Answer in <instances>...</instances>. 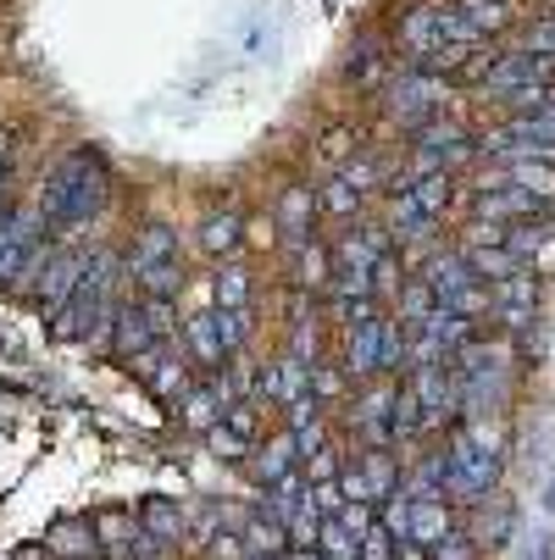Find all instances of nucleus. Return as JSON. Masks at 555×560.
Masks as SVG:
<instances>
[{"mask_svg": "<svg viewBox=\"0 0 555 560\" xmlns=\"http://www.w3.org/2000/svg\"><path fill=\"white\" fill-rule=\"evenodd\" d=\"M206 555L211 560H251V544H245V533H217L206 544Z\"/></svg>", "mask_w": 555, "mask_h": 560, "instance_id": "nucleus-48", "label": "nucleus"}, {"mask_svg": "<svg viewBox=\"0 0 555 560\" xmlns=\"http://www.w3.org/2000/svg\"><path fill=\"white\" fill-rule=\"evenodd\" d=\"M361 544H367V533H361V527H350L345 516H328L311 549H323V560H361Z\"/></svg>", "mask_w": 555, "mask_h": 560, "instance_id": "nucleus-32", "label": "nucleus"}, {"mask_svg": "<svg viewBox=\"0 0 555 560\" xmlns=\"http://www.w3.org/2000/svg\"><path fill=\"white\" fill-rule=\"evenodd\" d=\"M184 345H189V355L200 366H222L228 361V345H222V328H217V305L189 316V323H184Z\"/></svg>", "mask_w": 555, "mask_h": 560, "instance_id": "nucleus-27", "label": "nucleus"}, {"mask_svg": "<svg viewBox=\"0 0 555 560\" xmlns=\"http://www.w3.org/2000/svg\"><path fill=\"white\" fill-rule=\"evenodd\" d=\"M45 549H50L56 560H95V555H101V533H95L90 516H67V522H56V527L45 533Z\"/></svg>", "mask_w": 555, "mask_h": 560, "instance_id": "nucleus-19", "label": "nucleus"}, {"mask_svg": "<svg viewBox=\"0 0 555 560\" xmlns=\"http://www.w3.org/2000/svg\"><path fill=\"white\" fill-rule=\"evenodd\" d=\"M173 334H184L178 328V300H134V305H123L117 311V323H112V350L123 355V361H139L144 350H155V345H167Z\"/></svg>", "mask_w": 555, "mask_h": 560, "instance_id": "nucleus-7", "label": "nucleus"}, {"mask_svg": "<svg viewBox=\"0 0 555 560\" xmlns=\"http://www.w3.org/2000/svg\"><path fill=\"white\" fill-rule=\"evenodd\" d=\"M206 444H211L217 455H228V460H245V455H256V444H251L245 433H233L228 422H217V428L206 433Z\"/></svg>", "mask_w": 555, "mask_h": 560, "instance_id": "nucleus-44", "label": "nucleus"}, {"mask_svg": "<svg viewBox=\"0 0 555 560\" xmlns=\"http://www.w3.org/2000/svg\"><path fill=\"white\" fill-rule=\"evenodd\" d=\"M262 406H267L262 394H256V399H240V406H228V417H222V422H228L233 433H245V439L256 444V428H262Z\"/></svg>", "mask_w": 555, "mask_h": 560, "instance_id": "nucleus-43", "label": "nucleus"}, {"mask_svg": "<svg viewBox=\"0 0 555 560\" xmlns=\"http://www.w3.org/2000/svg\"><path fill=\"white\" fill-rule=\"evenodd\" d=\"M455 12H461V23L478 34L484 45L511 28V0H455Z\"/></svg>", "mask_w": 555, "mask_h": 560, "instance_id": "nucleus-29", "label": "nucleus"}, {"mask_svg": "<svg viewBox=\"0 0 555 560\" xmlns=\"http://www.w3.org/2000/svg\"><path fill=\"white\" fill-rule=\"evenodd\" d=\"M334 272H339V261H334V250H323V245H300V256H294V289H305V294H316V289H334Z\"/></svg>", "mask_w": 555, "mask_h": 560, "instance_id": "nucleus-30", "label": "nucleus"}, {"mask_svg": "<svg viewBox=\"0 0 555 560\" xmlns=\"http://www.w3.org/2000/svg\"><path fill=\"white\" fill-rule=\"evenodd\" d=\"M289 471H300V439H294V428H284L267 444H256V477H262L267 489L278 483V477H289Z\"/></svg>", "mask_w": 555, "mask_h": 560, "instance_id": "nucleus-26", "label": "nucleus"}, {"mask_svg": "<svg viewBox=\"0 0 555 560\" xmlns=\"http://www.w3.org/2000/svg\"><path fill=\"white\" fill-rule=\"evenodd\" d=\"M522 50L555 61V12H544V18H533V23L522 28Z\"/></svg>", "mask_w": 555, "mask_h": 560, "instance_id": "nucleus-41", "label": "nucleus"}, {"mask_svg": "<svg viewBox=\"0 0 555 560\" xmlns=\"http://www.w3.org/2000/svg\"><path fill=\"white\" fill-rule=\"evenodd\" d=\"M134 372H139V383H144L155 399H167V406H178V399L189 394V366H184V355H167L162 345L144 350V355L134 361Z\"/></svg>", "mask_w": 555, "mask_h": 560, "instance_id": "nucleus-14", "label": "nucleus"}, {"mask_svg": "<svg viewBox=\"0 0 555 560\" xmlns=\"http://www.w3.org/2000/svg\"><path fill=\"white\" fill-rule=\"evenodd\" d=\"M383 256H394V233L389 228H356V233H345L334 245L339 272H372Z\"/></svg>", "mask_w": 555, "mask_h": 560, "instance_id": "nucleus-17", "label": "nucleus"}, {"mask_svg": "<svg viewBox=\"0 0 555 560\" xmlns=\"http://www.w3.org/2000/svg\"><path fill=\"white\" fill-rule=\"evenodd\" d=\"M339 471H345V466H339V450H328V444L305 460V477H311V483H334Z\"/></svg>", "mask_w": 555, "mask_h": 560, "instance_id": "nucleus-47", "label": "nucleus"}, {"mask_svg": "<svg viewBox=\"0 0 555 560\" xmlns=\"http://www.w3.org/2000/svg\"><path fill=\"white\" fill-rule=\"evenodd\" d=\"M217 328H222L228 355H240V350H245V339H251V311H217Z\"/></svg>", "mask_w": 555, "mask_h": 560, "instance_id": "nucleus-45", "label": "nucleus"}, {"mask_svg": "<svg viewBox=\"0 0 555 560\" xmlns=\"http://www.w3.org/2000/svg\"><path fill=\"white\" fill-rule=\"evenodd\" d=\"M455 533V500H412V544H423V549H433V544H444Z\"/></svg>", "mask_w": 555, "mask_h": 560, "instance_id": "nucleus-23", "label": "nucleus"}, {"mask_svg": "<svg viewBox=\"0 0 555 560\" xmlns=\"http://www.w3.org/2000/svg\"><path fill=\"white\" fill-rule=\"evenodd\" d=\"M423 278L439 294V305L472 316V323H489V316H495V283H484L478 272H472V261L461 250H433L428 267H423Z\"/></svg>", "mask_w": 555, "mask_h": 560, "instance_id": "nucleus-6", "label": "nucleus"}, {"mask_svg": "<svg viewBox=\"0 0 555 560\" xmlns=\"http://www.w3.org/2000/svg\"><path fill=\"white\" fill-rule=\"evenodd\" d=\"M245 544H251V555H289V527L278 522V516H267V511H256L251 522H245Z\"/></svg>", "mask_w": 555, "mask_h": 560, "instance_id": "nucleus-35", "label": "nucleus"}, {"mask_svg": "<svg viewBox=\"0 0 555 560\" xmlns=\"http://www.w3.org/2000/svg\"><path fill=\"white\" fill-rule=\"evenodd\" d=\"M339 178H345L350 189H361V195H367V189H378V178H383V173H378L372 162H345V167H339Z\"/></svg>", "mask_w": 555, "mask_h": 560, "instance_id": "nucleus-51", "label": "nucleus"}, {"mask_svg": "<svg viewBox=\"0 0 555 560\" xmlns=\"http://www.w3.org/2000/svg\"><path fill=\"white\" fill-rule=\"evenodd\" d=\"M394 300H401V323H406V328L428 323V316L439 311V294L428 289V278H406V289L394 294Z\"/></svg>", "mask_w": 555, "mask_h": 560, "instance_id": "nucleus-37", "label": "nucleus"}, {"mask_svg": "<svg viewBox=\"0 0 555 560\" xmlns=\"http://www.w3.org/2000/svg\"><path fill=\"white\" fill-rule=\"evenodd\" d=\"M106 560H139L134 549H106Z\"/></svg>", "mask_w": 555, "mask_h": 560, "instance_id": "nucleus-56", "label": "nucleus"}, {"mask_svg": "<svg viewBox=\"0 0 555 560\" xmlns=\"http://www.w3.org/2000/svg\"><path fill=\"white\" fill-rule=\"evenodd\" d=\"M284 560H323V549H305V544H294V549H289Z\"/></svg>", "mask_w": 555, "mask_h": 560, "instance_id": "nucleus-55", "label": "nucleus"}, {"mask_svg": "<svg viewBox=\"0 0 555 560\" xmlns=\"http://www.w3.org/2000/svg\"><path fill=\"white\" fill-rule=\"evenodd\" d=\"M106 195H112L106 162H101L90 144H78L72 155H61V162L50 167V178L39 184L34 211L45 217L50 233H72V228H84L90 217L106 211Z\"/></svg>", "mask_w": 555, "mask_h": 560, "instance_id": "nucleus-1", "label": "nucleus"}, {"mask_svg": "<svg viewBox=\"0 0 555 560\" xmlns=\"http://www.w3.org/2000/svg\"><path fill=\"white\" fill-rule=\"evenodd\" d=\"M412 433H423V406H417V388L401 383L394 388V439H412Z\"/></svg>", "mask_w": 555, "mask_h": 560, "instance_id": "nucleus-38", "label": "nucleus"}, {"mask_svg": "<svg viewBox=\"0 0 555 560\" xmlns=\"http://www.w3.org/2000/svg\"><path fill=\"white\" fill-rule=\"evenodd\" d=\"M128 278L144 300H178L184 294V261H178V233L162 222H144L128 250Z\"/></svg>", "mask_w": 555, "mask_h": 560, "instance_id": "nucleus-5", "label": "nucleus"}, {"mask_svg": "<svg viewBox=\"0 0 555 560\" xmlns=\"http://www.w3.org/2000/svg\"><path fill=\"white\" fill-rule=\"evenodd\" d=\"M178 417H184V428H195V433H211V428L228 417V399L217 394V383H206V388H189V394L178 399Z\"/></svg>", "mask_w": 555, "mask_h": 560, "instance_id": "nucleus-31", "label": "nucleus"}, {"mask_svg": "<svg viewBox=\"0 0 555 560\" xmlns=\"http://www.w3.org/2000/svg\"><path fill=\"white\" fill-rule=\"evenodd\" d=\"M316 195H323V211H328V217H356V211H361V200H367V195H361V189H350L345 178H334L328 189H316Z\"/></svg>", "mask_w": 555, "mask_h": 560, "instance_id": "nucleus-42", "label": "nucleus"}, {"mask_svg": "<svg viewBox=\"0 0 555 560\" xmlns=\"http://www.w3.org/2000/svg\"><path fill=\"white\" fill-rule=\"evenodd\" d=\"M383 34H361L356 45H350V61H345V78L350 84H378L383 78Z\"/></svg>", "mask_w": 555, "mask_h": 560, "instance_id": "nucleus-34", "label": "nucleus"}, {"mask_svg": "<svg viewBox=\"0 0 555 560\" xmlns=\"http://www.w3.org/2000/svg\"><path fill=\"white\" fill-rule=\"evenodd\" d=\"M394 388H401V383H378V388L356 394L350 428H356L361 439H372V450H389V444H394Z\"/></svg>", "mask_w": 555, "mask_h": 560, "instance_id": "nucleus-13", "label": "nucleus"}, {"mask_svg": "<svg viewBox=\"0 0 555 560\" xmlns=\"http://www.w3.org/2000/svg\"><path fill=\"white\" fill-rule=\"evenodd\" d=\"M406 383L417 388V406H423V433H433V428H450V422L461 417V366H455V361L417 366Z\"/></svg>", "mask_w": 555, "mask_h": 560, "instance_id": "nucleus-9", "label": "nucleus"}, {"mask_svg": "<svg viewBox=\"0 0 555 560\" xmlns=\"http://www.w3.org/2000/svg\"><path fill=\"white\" fill-rule=\"evenodd\" d=\"M439 222H444V217H428L412 195H394V200H389V233L401 238V245H428V238L439 233Z\"/></svg>", "mask_w": 555, "mask_h": 560, "instance_id": "nucleus-24", "label": "nucleus"}, {"mask_svg": "<svg viewBox=\"0 0 555 560\" xmlns=\"http://www.w3.org/2000/svg\"><path fill=\"white\" fill-rule=\"evenodd\" d=\"M90 261H95V250H84V245L50 250V256H45V267H39V278H34V305H39L45 316H56V311L78 294V283H84Z\"/></svg>", "mask_w": 555, "mask_h": 560, "instance_id": "nucleus-10", "label": "nucleus"}, {"mask_svg": "<svg viewBox=\"0 0 555 560\" xmlns=\"http://www.w3.org/2000/svg\"><path fill=\"white\" fill-rule=\"evenodd\" d=\"M550 206L528 189H511V184H484L478 195H472V217L478 222H500V228H517V222H533L544 217Z\"/></svg>", "mask_w": 555, "mask_h": 560, "instance_id": "nucleus-12", "label": "nucleus"}, {"mask_svg": "<svg viewBox=\"0 0 555 560\" xmlns=\"http://www.w3.org/2000/svg\"><path fill=\"white\" fill-rule=\"evenodd\" d=\"M394 195H412L428 217H444L450 200H455V178H450V173H423V178H412L406 189H394Z\"/></svg>", "mask_w": 555, "mask_h": 560, "instance_id": "nucleus-33", "label": "nucleus"}, {"mask_svg": "<svg viewBox=\"0 0 555 560\" xmlns=\"http://www.w3.org/2000/svg\"><path fill=\"white\" fill-rule=\"evenodd\" d=\"M195 245H200V256H233L245 245V217L240 211H211L200 228H195Z\"/></svg>", "mask_w": 555, "mask_h": 560, "instance_id": "nucleus-22", "label": "nucleus"}, {"mask_svg": "<svg viewBox=\"0 0 555 560\" xmlns=\"http://www.w3.org/2000/svg\"><path fill=\"white\" fill-rule=\"evenodd\" d=\"M50 256V228L34 206L0 211V289H34L39 267Z\"/></svg>", "mask_w": 555, "mask_h": 560, "instance_id": "nucleus-4", "label": "nucleus"}, {"mask_svg": "<svg viewBox=\"0 0 555 560\" xmlns=\"http://www.w3.org/2000/svg\"><path fill=\"white\" fill-rule=\"evenodd\" d=\"M0 211H7V189H0Z\"/></svg>", "mask_w": 555, "mask_h": 560, "instance_id": "nucleus-57", "label": "nucleus"}, {"mask_svg": "<svg viewBox=\"0 0 555 560\" xmlns=\"http://www.w3.org/2000/svg\"><path fill=\"white\" fill-rule=\"evenodd\" d=\"M95 533H101V544H106V549H123V544H134L139 522H134L128 511H101V516H95Z\"/></svg>", "mask_w": 555, "mask_h": 560, "instance_id": "nucleus-40", "label": "nucleus"}, {"mask_svg": "<svg viewBox=\"0 0 555 560\" xmlns=\"http://www.w3.org/2000/svg\"><path fill=\"white\" fill-rule=\"evenodd\" d=\"M12 144H18L12 133H0V189H7V173H12V155H18Z\"/></svg>", "mask_w": 555, "mask_h": 560, "instance_id": "nucleus-54", "label": "nucleus"}, {"mask_svg": "<svg viewBox=\"0 0 555 560\" xmlns=\"http://www.w3.org/2000/svg\"><path fill=\"white\" fill-rule=\"evenodd\" d=\"M533 316H539V278H533V272H517V278L495 283V323H500L506 334L533 328Z\"/></svg>", "mask_w": 555, "mask_h": 560, "instance_id": "nucleus-15", "label": "nucleus"}, {"mask_svg": "<svg viewBox=\"0 0 555 560\" xmlns=\"http://www.w3.org/2000/svg\"><path fill=\"white\" fill-rule=\"evenodd\" d=\"M211 305L217 311H251V272L245 267H222L211 278Z\"/></svg>", "mask_w": 555, "mask_h": 560, "instance_id": "nucleus-36", "label": "nucleus"}, {"mask_svg": "<svg viewBox=\"0 0 555 560\" xmlns=\"http://www.w3.org/2000/svg\"><path fill=\"white\" fill-rule=\"evenodd\" d=\"M406 289V272H401V261L394 256H383L378 267H372V294H401Z\"/></svg>", "mask_w": 555, "mask_h": 560, "instance_id": "nucleus-46", "label": "nucleus"}, {"mask_svg": "<svg viewBox=\"0 0 555 560\" xmlns=\"http://www.w3.org/2000/svg\"><path fill=\"white\" fill-rule=\"evenodd\" d=\"M433 560H478V538H466V533H450L444 544H433Z\"/></svg>", "mask_w": 555, "mask_h": 560, "instance_id": "nucleus-50", "label": "nucleus"}, {"mask_svg": "<svg viewBox=\"0 0 555 560\" xmlns=\"http://www.w3.org/2000/svg\"><path fill=\"white\" fill-rule=\"evenodd\" d=\"M450 106V84L444 72H423V67H401V78L389 84V117L401 128H423L428 117H439Z\"/></svg>", "mask_w": 555, "mask_h": 560, "instance_id": "nucleus-8", "label": "nucleus"}, {"mask_svg": "<svg viewBox=\"0 0 555 560\" xmlns=\"http://www.w3.org/2000/svg\"><path fill=\"white\" fill-rule=\"evenodd\" d=\"M289 355H300V361H311V366H316V334H311V323H294Z\"/></svg>", "mask_w": 555, "mask_h": 560, "instance_id": "nucleus-53", "label": "nucleus"}, {"mask_svg": "<svg viewBox=\"0 0 555 560\" xmlns=\"http://www.w3.org/2000/svg\"><path fill=\"white\" fill-rule=\"evenodd\" d=\"M123 272H128V261H117L112 250H95V261H90L84 283H78V294L50 316L56 339H112V323H117V311H123V300H117Z\"/></svg>", "mask_w": 555, "mask_h": 560, "instance_id": "nucleus-2", "label": "nucleus"}, {"mask_svg": "<svg viewBox=\"0 0 555 560\" xmlns=\"http://www.w3.org/2000/svg\"><path fill=\"white\" fill-rule=\"evenodd\" d=\"M345 366H323V361H316L311 366V394L316 399H334V394H345V377H339Z\"/></svg>", "mask_w": 555, "mask_h": 560, "instance_id": "nucleus-49", "label": "nucleus"}, {"mask_svg": "<svg viewBox=\"0 0 555 560\" xmlns=\"http://www.w3.org/2000/svg\"><path fill=\"white\" fill-rule=\"evenodd\" d=\"M334 316L345 328H361V323H372L378 316V294H339L334 289Z\"/></svg>", "mask_w": 555, "mask_h": 560, "instance_id": "nucleus-39", "label": "nucleus"}, {"mask_svg": "<svg viewBox=\"0 0 555 560\" xmlns=\"http://www.w3.org/2000/svg\"><path fill=\"white\" fill-rule=\"evenodd\" d=\"M466 261H472V272H478L484 283H506V278H517V272H533L511 245H455Z\"/></svg>", "mask_w": 555, "mask_h": 560, "instance_id": "nucleus-25", "label": "nucleus"}, {"mask_svg": "<svg viewBox=\"0 0 555 560\" xmlns=\"http://www.w3.org/2000/svg\"><path fill=\"white\" fill-rule=\"evenodd\" d=\"M450 500L455 505H478L495 494L500 466H506V433L500 422H461L450 433Z\"/></svg>", "mask_w": 555, "mask_h": 560, "instance_id": "nucleus-3", "label": "nucleus"}, {"mask_svg": "<svg viewBox=\"0 0 555 560\" xmlns=\"http://www.w3.org/2000/svg\"><path fill=\"white\" fill-rule=\"evenodd\" d=\"M484 184H511V189H528L544 206H555V162H500L495 173H484Z\"/></svg>", "mask_w": 555, "mask_h": 560, "instance_id": "nucleus-21", "label": "nucleus"}, {"mask_svg": "<svg viewBox=\"0 0 555 560\" xmlns=\"http://www.w3.org/2000/svg\"><path fill=\"white\" fill-rule=\"evenodd\" d=\"M401 483H406V477H401V460H394L389 450H367L356 466L339 471V489H345L350 505H383Z\"/></svg>", "mask_w": 555, "mask_h": 560, "instance_id": "nucleus-11", "label": "nucleus"}, {"mask_svg": "<svg viewBox=\"0 0 555 560\" xmlns=\"http://www.w3.org/2000/svg\"><path fill=\"white\" fill-rule=\"evenodd\" d=\"M356 144H361V139H356L350 128H334V133L323 139V155H328V162H345V155H350Z\"/></svg>", "mask_w": 555, "mask_h": 560, "instance_id": "nucleus-52", "label": "nucleus"}, {"mask_svg": "<svg viewBox=\"0 0 555 560\" xmlns=\"http://www.w3.org/2000/svg\"><path fill=\"white\" fill-rule=\"evenodd\" d=\"M311 394V361L300 355H284L278 366H262V399H278V406L289 411L294 399Z\"/></svg>", "mask_w": 555, "mask_h": 560, "instance_id": "nucleus-18", "label": "nucleus"}, {"mask_svg": "<svg viewBox=\"0 0 555 560\" xmlns=\"http://www.w3.org/2000/svg\"><path fill=\"white\" fill-rule=\"evenodd\" d=\"M345 377L350 383L383 377V316H372L361 328H345Z\"/></svg>", "mask_w": 555, "mask_h": 560, "instance_id": "nucleus-16", "label": "nucleus"}, {"mask_svg": "<svg viewBox=\"0 0 555 560\" xmlns=\"http://www.w3.org/2000/svg\"><path fill=\"white\" fill-rule=\"evenodd\" d=\"M323 217V195L316 189H305V184H289L284 195H278V228L294 238V245H305L311 238V222Z\"/></svg>", "mask_w": 555, "mask_h": 560, "instance_id": "nucleus-20", "label": "nucleus"}, {"mask_svg": "<svg viewBox=\"0 0 555 560\" xmlns=\"http://www.w3.org/2000/svg\"><path fill=\"white\" fill-rule=\"evenodd\" d=\"M139 527L155 538V544H178L184 538V505L178 500H167V494H150L144 505H139Z\"/></svg>", "mask_w": 555, "mask_h": 560, "instance_id": "nucleus-28", "label": "nucleus"}]
</instances>
